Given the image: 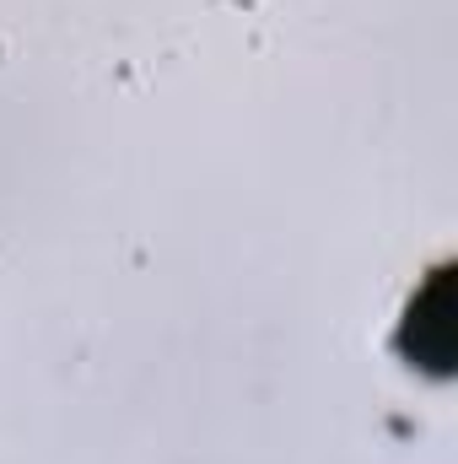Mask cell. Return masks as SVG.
I'll list each match as a JSON object with an SVG mask.
<instances>
[{
  "mask_svg": "<svg viewBox=\"0 0 458 464\" xmlns=\"http://www.w3.org/2000/svg\"><path fill=\"white\" fill-rule=\"evenodd\" d=\"M399 351L426 372L453 367V286H448V270H437L426 281V292H415V303L399 324Z\"/></svg>",
  "mask_w": 458,
  "mask_h": 464,
  "instance_id": "6da1fadb",
  "label": "cell"
}]
</instances>
